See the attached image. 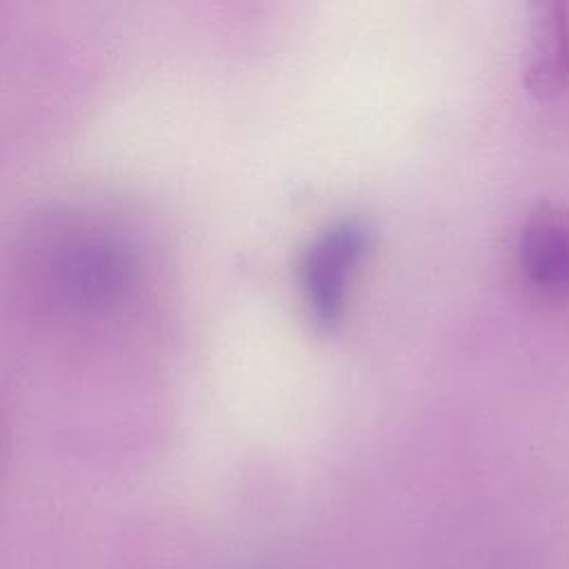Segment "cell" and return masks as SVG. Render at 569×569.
<instances>
[{
  "label": "cell",
  "mask_w": 569,
  "mask_h": 569,
  "mask_svg": "<svg viewBox=\"0 0 569 569\" xmlns=\"http://www.w3.org/2000/svg\"><path fill=\"white\" fill-rule=\"evenodd\" d=\"M142 256L118 227L62 220L36 244V282L67 316L98 318L129 302L140 284Z\"/></svg>",
  "instance_id": "6da1fadb"
},
{
  "label": "cell",
  "mask_w": 569,
  "mask_h": 569,
  "mask_svg": "<svg viewBox=\"0 0 569 569\" xmlns=\"http://www.w3.org/2000/svg\"><path fill=\"white\" fill-rule=\"evenodd\" d=\"M373 227L362 218H342L320 231L298 267L300 287L318 329L331 333L345 318L353 271L373 242Z\"/></svg>",
  "instance_id": "7a4b0ae2"
},
{
  "label": "cell",
  "mask_w": 569,
  "mask_h": 569,
  "mask_svg": "<svg viewBox=\"0 0 569 569\" xmlns=\"http://www.w3.org/2000/svg\"><path fill=\"white\" fill-rule=\"evenodd\" d=\"M518 256L531 287L547 296L569 293V209H536L522 227Z\"/></svg>",
  "instance_id": "3957f363"
},
{
  "label": "cell",
  "mask_w": 569,
  "mask_h": 569,
  "mask_svg": "<svg viewBox=\"0 0 569 569\" xmlns=\"http://www.w3.org/2000/svg\"><path fill=\"white\" fill-rule=\"evenodd\" d=\"M538 100H553L569 87V13L562 2H538L522 78Z\"/></svg>",
  "instance_id": "277c9868"
}]
</instances>
